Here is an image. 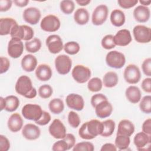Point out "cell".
Here are the masks:
<instances>
[{
  "label": "cell",
  "instance_id": "f1b7e54d",
  "mask_svg": "<svg viewBox=\"0 0 151 151\" xmlns=\"http://www.w3.org/2000/svg\"><path fill=\"white\" fill-rule=\"evenodd\" d=\"M90 19V15L88 11L84 8H78L74 14V19L75 22L80 25L86 24Z\"/></svg>",
  "mask_w": 151,
  "mask_h": 151
},
{
  "label": "cell",
  "instance_id": "2e32d148",
  "mask_svg": "<svg viewBox=\"0 0 151 151\" xmlns=\"http://www.w3.org/2000/svg\"><path fill=\"white\" fill-rule=\"evenodd\" d=\"M151 135L147 134L143 132L137 133L134 137L133 143L138 150H147L146 147L150 146Z\"/></svg>",
  "mask_w": 151,
  "mask_h": 151
},
{
  "label": "cell",
  "instance_id": "ffe728a7",
  "mask_svg": "<svg viewBox=\"0 0 151 151\" xmlns=\"http://www.w3.org/2000/svg\"><path fill=\"white\" fill-rule=\"evenodd\" d=\"M132 40L131 33L127 29H120L114 35V41L116 45L120 47L127 46L131 42Z\"/></svg>",
  "mask_w": 151,
  "mask_h": 151
},
{
  "label": "cell",
  "instance_id": "6f0895ef",
  "mask_svg": "<svg viewBox=\"0 0 151 151\" xmlns=\"http://www.w3.org/2000/svg\"><path fill=\"white\" fill-rule=\"evenodd\" d=\"M29 0H14V3L16 6L22 8L26 6L29 3Z\"/></svg>",
  "mask_w": 151,
  "mask_h": 151
},
{
  "label": "cell",
  "instance_id": "f907efd6",
  "mask_svg": "<svg viewBox=\"0 0 151 151\" xmlns=\"http://www.w3.org/2000/svg\"><path fill=\"white\" fill-rule=\"evenodd\" d=\"M10 148V142L8 139L2 135H0V150L8 151Z\"/></svg>",
  "mask_w": 151,
  "mask_h": 151
},
{
  "label": "cell",
  "instance_id": "94428289",
  "mask_svg": "<svg viewBox=\"0 0 151 151\" xmlns=\"http://www.w3.org/2000/svg\"><path fill=\"white\" fill-rule=\"evenodd\" d=\"M139 2L140 3V4H142V5L147 6L150 4L151 1H150V0H146H146H140Z\"/></svg>",
  "mask_w": 151,
  "mask_h": 151
},
{
  "label": "cell",
  "instance_id": "c3c4849f",
  "mask_svg": "<svg viewBox=\"0 0 151 151\" xmlns=\"http://www.w3.org/2000/svg\"><path fill=\"white\" fill-rule=\"evenodd\" d=\"M107 100V98L106 97V96L101 93H97L96 94L94 95H93L91 98V100H90V103L91 106H93V108L95 107V106L99 103L100 102L103 101V100Z\"/></svg>",
  "mask_w": 151,
  "mask_h": 151
},
{
  "label": "cell",
  "instance_id": "d4e9b609",
  "mask_svg": "<svg viewBox=\"0 0 151 151\" xmlns=\"http://www.w3.org/2000/svg\"><path fill=\"white\" fill-rule=\"evenodd\" d=\"M37 59L32 54H27L21 60V65L22 68L27 72H32L37 67Z\"/></svg>",
  "mask_w": 151,
  "mask_h": 151
},
{
  "label": "cell",
  "instance_id": "1f68e13d",
  "mask_svg": "<svg viewBox=\"0 0 151 151\" xmlns=\"http://www.w3.org/2000/svg\"><path fill=\"white\" fill-rule=\"evenodd\" d=\"M48 108L52 113L59 114L63 112L64 109L63 101L59 98L53 99L49 102Z\"/></svg>",
  "mask_w": 151,
  "mask_h": 151
},
{
  "label": "cell",
  "instance_id": "f546056e",
  "mask_svg": "<svg viewBox=\"0 0 151 151\" xmlns=\"http://www.w3.org/2000/svg\"><path fill=\"white\" fill-rule=\"evenodd\" d=\"M119 82V77L116 73L114 71L107 72L103 78V84L107 88L115 87Z\"/></svg>",
  "mask_w": 151,
  "mask_h": 151
},
{
  "label": "cell",
  "instance_id": "60d3db41",
  "mask_svg": "<svg viewBox=\"0 0 151 151\" xmlns=\"http://www.w3.org/2000/svg\"><path fill=\"white\" fill-rule=\"evenodd\" d=\"M101 46L106 50H111L116 47V44L114 41V35L111 34H108L105 35L101 41Z\"/></svg>",
  "mask_w": 151,
  "mask_h": 151
},
{
  "label": "cell",
  "instance_id": "8fae6325",
  "mask_svg": "<svg viewBox=\"0 0 151 151\" xmlns=\"http://www.w3.org/2000/svg\"><path fill=\"white\" fill-rule=\"evenodd\" d=\"M108 14V7L106 5L101 4L96 6L91 16V21L93 25L99 26L103 24L107 18Z\"/></svg>",
  "mask_w": 151,
  "mask_h": 151
},
{
  "label": "cell",
  "instance_id": "74e56055",
  "mask_svg": "<svg viewBox=\"0 0 151 151\" xmlns=\"http://www.w3.org/2000/svg\"><path fill=\"white\" fill-rule=\"evenodd\" d=\"M63 49L67 54L69 55H75L79 52L80 47L77 42L68 41L64 45Z\"/></svg>",
  "mask_w": 151,
  "mask_h": 151
},
{
  "label": "cell",
  "instance_id": "7dc6e473",
  "mask_svg": "<svg viewBox=\"0 0 151 151\" xmlns=\"http://www.w3.org/2000/svg\"><path fill=\"white\" fill-rule=\"evenodd\" d=\"M119 5L123 9H129L135 6L137 3V0H119Z\"/></svg>",
  "mask_w": 151,
  "mask_h": 151
},
{
  "label": "cell",
  "instance_id": "3957f363",
  "mask_svg": "<svg viewBox=\"0 0 151 151\" xmlns=\"http://www.w3.org/2000/svg\"><path fill=\"white\" fill-rule=\"evenodd\" d=\"M34 32L33 29L27 25H15L12 29L10 35L12 38H18L25 41L33 39Z\"/></svg>",
  "mask_w": 151,
  "mask_h": 151
},
{
  "label": "cell",
  "instance_id": "836d02e7",
  "mask_svg": "<svg viewBox=\"0 0 151 151\" xmlns=\"http://www.w3.org/2000/svg\"><path fill=\"white\" fill-rule=\"evenodd\" d=\"M130 143V137L122 134H116L114 145L116 146L117 149L119 150L127 149L129 146Z\"/></svg>",
  "mask_w": 151,
  "mask_h": 151
},
{
  "label": "cell",
  "instance_id": "d590c367",
  "mask_svg": "<svg viewBox=\"0 0 151 151\" xmlns=\"http://www.w3.org/2000/svg\"><path fill=\"white\" fill-rule=\"evenodd\" d=\"M103 81L99 77H93L88 81L87 88L91 92H97L101 90Z\"/></svg>",
  "mask_w": 151,
  "mask_h": 151
},
{
  "label": "cell",
  "instance_id": "484cf974",
  "mask_svg": "<svg viewBox=\"0 0 151 151\" xmlns=\"http://www.w3.org/2000/svg\"><path fill=\"white\" fill-rule=\"evenodd\" d=\"M125 96L127 100L130 103L136 104L140 101L142 98V93L138 87L130 86L126 88Z\"/></svg>",
  "mask_w": 151,
  "mask_h": 151
},
{
  "label": "cell",
  "instance_id": "ac0fdd59",
  "mask_svg": "<svg viewBox=\"0 0 151 151\" xmlns=\"http://www.w3.org/2000/svg\"><path fill=\"white\" fill-rule=\"evenodd\" d=\"M94 109H95L96 116L101 119L109 117L111 114L113 110L112 104L108 101V100L100 102Z\"/></svg>",
  "mask_w": 151,
  "mask_h": 151
},
{
  "label": "cell",
  "instance_id": "5b68a950",
  "mask_svg": "<svg viewBox=\"0 0 151 151\" xmlns=\"http://www.w3.org/2000/svg\"><path fill=\"white\" fill-rule=\"evenodd\" d=\"M43 110L41 107L36 104L28 103L23 106L21 113L23 117L29 120L37 121L41 117Z\"/></svg>",
  "mask_w": 151,
  "mask_h": 151
},
{
  "label": "cell",
  "instance_id": "4fadbf2b",
  "mask_svg": "<svg viewBox=\"0 0 151 151\" xmlns=\"http://www.w3.org/2000/svg\"><path fill=\"white\" fill-rule=\"evenodd\" d=\"M7 51L8 54L11 58H19L24 51V44L22 40L18 38H11L8 44Z\"/></svg>",
  "mask_w": 151,
  "mask_h": 151
},
{
  "label": "cell",
  "instance_id": "11a10c76",
  "mask_svg": "<svg viewBox=\"0 0 151 151\" xmlns=\"http://www.w3.org/2000/svg\"><path fill=\"white\" fill-rule=\"evenodd\" d=\"M142 132L144 133L151 135V119L149 118L146 119L142 124Z\"/></svg>",
  "mask_w": 151,
  "mask_h": 151
},
{
  "label": "cell",
  "instance_id": "4dcf8cb0",
  "mask_svg": "<svg viewBox=\"0 0 151 151\" xmlns=\"http://www.w3.org/2000/svg\"><path fill=\"white\" fill-rule=\"evenodd\" d=\"M5 110L8 112H14L19 106V100L18 98L14 95L6 96L5 98Z\"/></svg>",
  "mask_w": 151,
  "mask_h": 151
},
{
  "label": "cell",
  "instance_id": "83f0119b",
  "mask_svg": "<svg viewBox=\"0 0 151 151\" xmlns=\"http://www.w3.org/2000/svg\"><path fill=\"white\" fill-rule=\"evenodd\" d=\"M111 23L115 27H120L122 26L126 21L124 13L118 9L112 11L110 17Z\"/></svg>",
  "mask_w": 151,
  "mask_h": 151
},
{
  "label": "cell",
  "instance_id": "bcb514c9",
  "mask_svg": "<svg viewBox=\"0 0 151 151\" xmlns=\"http://www.w3.org/2000/svg\"><path fill=\"white\" fill-rule=\"evenodd\" d=\"M142 69L146 76L149 77L151 76V58L150 57L143 61L142 64Z\"/></svg>",
  "mask_w": 151,
  "mask_h": 151
},
{
  "label": "cell",
  "instance_id": "7a4b0ae2",
  "mask_svg": "<svg viewBox=\"0 0 151 151\" xmlns=\"http://www.w3.org/2000/svg\"><path fill=\"white\" fill-rule=\"evenodd\" d=\"M15 90L18 94L27 99H34L37 94V90L32 86L31 78L25 75L21 76L18 78Z\"/></svg>",
  "mask_w": 151,
  "mask_h": 151
},
{
  "label": "cell",
  "instance_id": "52a82bcc",
  "mask_svg": "<svg viewBox=\"0 0 151 151\" xmlns=\"http://www.w3.org/2000/svg\"><path fill=\"white\" fill-rule=\"evenodd\" d=\"M61 26L59 18L52 14L44 17L40 23L41 28L46 32H53L58 31Z\"/></svg>",
  "mask_w": 151,
  "mask_h": 151
},
{
  "label": "cell",
  "instance_id": "7c38bea8",
  "mask_svg": "<svg viewBox=\"0 0 151 151\" xmlns=\"http://www.w3.org/2000/svg\"><path fill=\"white\" fill-rule=\"evenodd\" d=\"M48 131L50 134L57 139H63L67 134L66 127L58 119H55L52 122L48 127Z\"/></svg>",
  "mask_w": 151,
  "mask_h": 151
},
{
  "label": "cell",
  "instance_id": "8d00e7d4",
  "mask_svg": "<svg viewBox=\"0 0 151 151\" xmlns=\"http://www.w3.org/2000/svg\"><path fill=\"white\" fill-rule=\"evenodd\" d=\"M139 108L145 114H150L151 113V96L150 95L145 96L140 99Z\"/></svg>",
  "mask_w": 151,
  "mask_h": 151
},
{
  "label": "cell",
  "instance_id": "816d5d0a",
  "mask_svg": "<svg viewBox=\"0 0 151 151\" xmlns=\"http://www.w3.org/2000/svg\"><path fill=\"white\" fill-rule=\"evenodd\" d=\"M64 139L68 145V150L72 149L76 145V139L75 136L71 133H67L63 139Z\"/></svg>",
  "mask_w": 151,
  "mask_h": 151
},
{
  "label": "cell",
  "instance_id": "4316f807",
  "mask_svg": "<svg viewBox=\"0 0 151 151\" xmlns=\"http://www.w3.org/2000/svg\"><path fill=\"white\" fill-rule=\"evenodd\" d=\"M17 24L18 23L14 18H1L0 19V35H6L10 34L12 28Z\"/></svg>",
  "mask_w": 151,
  "mask_h": 151
},
{
  "label": "cell",
  "instance_id": "ee69618b",
  "mask_svg": "<svg viewBox=\"0 0 151 151\" xmlns=\"http://www.w3.org/2000/svg\"><path fill=\"white\" fill-rule=\"evenodd\" d=\"M52 150L53 151H65L68 150V145L67 142L62 139L53 144Z\"/></svg>",
  "mask_w": 151,
  "mask_h": 151
},
{
  "label": "cell",
  "instance_id": "7402d4cb",
  "mask_svg": "<svg viewBox=\"0 0 151 151\" xmlns=\"http://www.w3.org/2000/svg\"><path fill=\"white\" fill-rule=\"evenodd\" d=\"M35 74L36 77L40 81H47L51 78L52 72L49 65L46 64H41L37 67Z\"/></svg>",
  "mask_w": 151,
  "mask_h": 151
},
{
  "label": "cell",
  "instance_id": "b9f144b4",
  "mask_svg": "<svg viewBox=\"0 0 151 151\" xmlns=\"http://www.w3.org/2000/svg\"><path fill=\"white\" fill-rule=\"evenodd\" d=\"M53 93L51 86L49 84H43L38 88V95L42 99L50 98Z\"/></svg>",
  "mask_w": 151,
  "mask_h": 151
},
{
  "label": "cell",
  "instance_id": "277c9868",
  "mask_svg": "<svg viewBox=\"0 0 151 151\" xmlns=\"http://www.w3.org/2000/svg\"><path fill=\"white\" fill-rule=\"evenodd\" d=\"M106 63L107 65L113 68L120 69L122 68L126 63V57L124 55L117 51H111L106 56Z\"/></svg>",
  "mask_w": 151,
  "mask_h": 151
},
{
  "label": "cell",
  "instance_id": "f6af8a7d",
  "mask_svg": "<svg viewBox=\"0 0 151 151\" xmlns=\"http://www.w3.org/2000/svg\"><path fill=\"white\" fill-rule=\"evenodd\" d=\"M51 119V115L50 113L46 111H43L41 117L37 121L35 122L36 124L40 126H45L47 124Z\"/></svg>",
  "mask_w": 151,
  "mask_h": 151
},
{
  "label": "cell",
  "instance_id": "cb8c5ba5",
  "mask_svg": "<svg viewBox=\"0 0 151 151\" xmlns=\"http://www.w3.org/2000/svg\"><path fill=\"white\" fill-rule=\"evenodd\" d=\"M134 132V126L133 123L127 120H122L118 124L117 134H122L127 136H131Z\"/></svg>",
  "mask_w": 151,
  "mask_h": 151
},
{
  "label": "cell",
  "instance_id": "e0dca14e",
  "mask_svg": "<svg viewBox=\"0 0 151 151\" xmlns=\"http://www.w3.org/2000/svg\"><path fill=\"white\" fill-rule=\"evenodd\" d=\"M41 17V14L40 9L35 7H29L25 9L22 15L24 20L31 25H36L38 24Z\"/></svg>",
  "mask_w": 151,
  "mask_h": 151
},
{
  "label": "cell",
  "instance_id": "e575fe53",
  "mask_svg": "<svg viewBox=\"0 0 151 151\" xmlns=\"http://www.w3.org/2000/svg\"><path fill=\"white\" fill-rule=\"evenodd\" d=\"M25 47L28 52L35 53L41 49V41L38 38H34L31 40L25 42Z\"/></svg>",
  "mask_w": 151,
  "mask_h": 151
},
{
  "label": "cell",
  "instance_id": "f5cc1de1",
  "mask_svg": "<svg viewBox=\"0 0 151 151\" xmlns=\"http://www.w3.org/2000/svg\"><path fill=\"white\" fill-rule=\"evenodd\" d=\"M142 90L147 93H151V78L147 77L145 78L141 84Z\"/></svg>",
  "mask_w": 151,
  "mask_h": 151
},
{
  "label": "cell",
  "instance_id": "ba28073f",
  "mask_svg": "<svg viewBox=\"0 0 151 151\" xmlns=\"http://www.w3.org/2000/svg\"><path fill=\"white\" fill-rule=\"evenodd\" d=\"M133 34L136 41L139 43H148L151 41L150 28L143 25H137L133 29Z\"/></svg>",
  "mask_w": 151,
  "mask_h": 151
},
{
  "label": "cell",
  "instance_id": "30bf717a",
  "mask_svg": "<svg viewBox=\"0 0 151 151\" xmlns=\"http://www.w3.org/2000/svg\"><path fill=\"white\" fill-rule=\"evenodd\" d=\"M123 77L125 81L130 84L137 83L141 78V73L139 68L135 64H129L124 69Z\"/></svg>",
  "mask_w": 151,
  "mask_h": 151
},
{
  "label": "cell",
  "instance_id": "ab89813d",
  "mask_svg": "<svg viewBox=\"0 0 151 151\" xmlns=\"http://www.w3.org/2000/svg\"><path fill=\"white\" fill-rule=\"evenodd\" d=\"M94 146L90 142H81L77 143L73 147V151H93Z\"/></svg>",
  "mask_w": 151,
  "mask_h": 151
},
{
  "label": "cell",
  "instance_id": "9a60e30c",
  "mask_svg": "<svg viewBox=\"0 0 151 151\" xmlns=\"http://www.w3.org/2000/svg\"><path fill=\"white\" fill-rule=\"evenodd\" d=\"M65 102L70 109L77 111H81L84 107V99L78 94L71 93L68 94L65 99Z\"/></svg>",
  "mask_w": 151,
  "mask_h": 151
},
{
  "label": "cell",
  "instance_id": "7bdbcfd3",
  "mask_svg": "<svg viewBox=\"0 0 151 151\" xmlns=\"http://www.w3.org/2000/svg\"><path fill=\"white\" fill-rule=\"evenodd\" d=\"M68 122L73 128L78 127L81 122L79 115L74 111H70L68 114Z\"/></svg>",
  "mask_w": 151,
  "mask_h": 151
},
{
  "label": "cell",
  "instance_id": "681fc988",
  "mask_svg": "<svg viewBox=\"0 0 151 151\" xmlns=\"http://www.w3.org/2000/svg\"><path fill=\"white\" fill-rule=\"evenodd\" d=\"M10 67V61L8 58L5 57H1V67L0 74L6 73Z\"/></svg>",
  "mask_w": 151,
  "mask_h": 151
},
{
  "label": "cell",
  "instance_id": "603a6c76",
  "mask_svg": "<svg viewBox=\"0 0 151 151\" xmlns=\"http://www.w3.org/2000/svg\"><path fill=\"white\" fill-rule=\"evenodd\" d=\"M7 125L10 131L14 133L18 132L22 128L23 119L19 113H13L9 117Z\"/></svg>",
  "mask_w": 151,
  "mask_h": 151
},
{
  "label": "cell",
  "instance_id": "680465c9",
  "mask_svg": "<svg viewBox=\"0 0 151 151\" xmlns=\"http://www.w3.org/2000/svg\"><path fill=\"white\" fill-rule=\"evenodd\" d=\"M76 3L80 6H86L91 2L90 0H77Z\"/></svg>",
  "mask_w": 151,
  "mask_h": 151
},
{
  "label": "cell",
  "instance_id": "6da1fadb",
  "mask_svg": "<svg viewBox=\"0 0 151 151\" xmlns=\"http://www.w3.org/2000/svg\"><path fill=\"white\" fill-rule=\"evenodd\" d=\"M102 130V122L97 119H92L81 125L78 130V135L83 139L91 140L100 135Z\"/></svg>",
  "mask_w": 151,
  "mask_h": 151
},
{
  "label": "cell",
  "instance_id": "8992f818",
  "mask_svg": "<svg viewBox=\"0 0 151 151\" xmlns=\"http://www.w3.org/2000/svg\"><path fill=\"white\" fill-rule=\"evenodd\" d=\"M91 70L87 67L78 64L76 65L71 71L73 79L78 83L83 84L88 81L91 77Z\"/></svg>",
  "mask_w": 151,
  "mask_h": 151
},
{
  "label": "cell",
  "instance_id": "d6986e66",
  "mask_svg": "<svg viewBox=\"0 0 151 151\" xmlns=\"http://www.w3.org/2000/svg\"><path fill=\"white\" fill-rule=\"evenodd\" d=\"M22 134L27 140H34L39 138L41 134V130L37 125L32 123H28L22 127Z\"/></svg>",
  "mask_w": 151,
  "mask_h": 151
},
{
  "label": "cell",
  "instance_id": "d6a6232c",
  "mask_svg": "<svg viewBox=\"0 0 151 151\" xmlns=\"http://www.w3.org/2000/svg\"><path fill=\"white\" fill-rule=\"evenodd\" d=\"M103 130L101 136L103 137H109L113 134L115 129V122L111 119H108L102 122Z\"/></svg>",
  "mask_w": 151,
  "mask_h": 151
},
{
  "label": "cell",
  "instance_id": "9c48e42d",
  "mask_svg": "<svg viewBox=\"0 0 151 151\" xmlns=\"http://www.w3.org/2000/svg\"><path fill=\"white\" fill-rule=\"evenodd\" d=\"M55 67L57 71L60 74L66 75L71 70L72 60L67 55H59L55 59Z\"/></svg>",
  "mask_w": 151,
  "mask_h": 151
},
{
  "label": "cell",
  "instance_id": "9f6ffc18",
  "mask_svg": "<svg viewBox=\"0 0 151 151\" xmlns=\"http://www.w3.org/2000/svg\"><path fill=\"white\" fill-rule=\"evenodd\" d=\"M101 151H116L117 147L115 145L111 143H107L104 144L101 149Z\"/></svg>",
  "mask_w": 151,
  "mask_h": 151
},
{
  "label": "cell",
  "instance_id": "5bb4252c",
  "mask_svg": "<svg viewBox=\"0 0 151 151\" xmlns=\"http://www.w3.org/2000/svg\"><path fill=\"white\" fill-rule=\"evenodd\" d=\"M45 44L48 51L54 54L59 53L64 48L61 38L56 34L49 35L46 39Z\"/></svg>",
  "mask_w": 151,
  "mask_h": 151
},
{
  "label": "cell",
  "instance_id": "f35d334b",
  "mask_svg": "<svg viewBox=\"0 0 151 151\" xmlns=\"http://www.w3.org/2000/svg\"><path fill=\"white\" fill-rule=\"evenodd\" d=\"M61 11L66 15L71 14L73 12L75 8V4L73 1L63 0L60 5Z\"/></svg>",
  "mask_w": 151,
  "mask_h": 151
},
{
  "label": "cell",
  "instance_id": "db71d44e",
  "mask_svg": "<svg viewBox=\"0 0 151 151\" xmlns=\"http://www.w3.org/2000/svg\"><path fill=\"white\" fill-rule=\"evenodd\" d=\"M12 1L11 0H0V11L6 12L10 9L12 6Z\"/></svg>",
  "mask_w": 151,
  "mask_h": 151
},
{
  "label": "cell",
  "instance_id": "91938a15",
  "mask_svg": "<svg viewBox=\"0 0 151 151\" xmlns=\"http://www.w3.org/2000/svg\"><path fill=\"white\" fill-rule=\"evenodd\" d=\"M5 98H3L2 97H0V109L1 111H2L4 109H5Z\"/></svg>",
  "mask_w": 151,
  "mask_h": 151
},
{
  "label": "cell",
  "instance_id": "44dd1931",
  "mask_svg": "<svg viewBox=\"0 0 151 151\" xmlns=\"http://www.w3.org/2000/svg\"><path fill=\"white\" fill-rule=\"evenodd\" d=\"M133 15L137 22L144 23L149 21L150 17V11L147 6L140 5L134 8Z\"/></svg>",
  "mask_w": 151,
  "mask_h": 151
}]
</instances>
